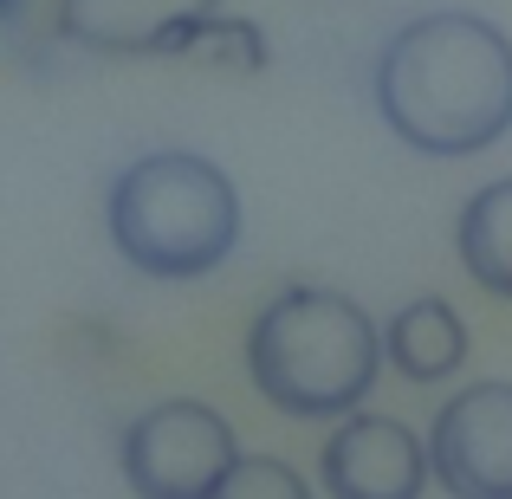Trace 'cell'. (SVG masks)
Here are the masks:
<instances>
[{"label": "cell", "instance_id": "cell-1", "mask_svg": "<svg viewBox=\"0 0 512 499\" xmlns=\"http://www.w3.org/2000/svg\"><path fill=\"white\" fill-rule=\"evenodd\" d=\"M376 111L422 156H480L512 130V39L480 13H422L376 52Z\"/></svg>", "mask_w": 512, "mask_h": 499}, {"label": "cell", "instance_id": "cell-8", "mask_svg": "<svg viewBox=\"0 0 512 499\" xmlns=\"http://www.w3.org/2000/svg\"><path fill=\"white\" fill-rule=\"evenodd\" d=\"M383 363H396V376L409 383H448L467 363V325L448 299H409L383 325Z\"/></svg>", "mask_w": 512, "mask_h": 499}, {"label": "cell", "instance_id": "cell-3", "mask_svg": "<svg viewBox=\"0 0 512 499\" xmlns=\"http://www.w3.org/2000/svg\"><path fill=\"white\" fill-rule=\"evenodd\" d=\"M104 227L124 266L163 286L208 279L240 247V195L221 163L195 150H150L104 188Z\"/></svg>", "mask_w": 512, "mask_h": 499}, {"label": "cell", "instance_id": "cell-10", "mask_svg": "<svg viewBox=\"0 0 512 499\" xmlns=\"http://www.w3.org/2000/svg\"><path fill=\"white\" fill-rule=\"evenodd\" d=\"M208 499H312V487H305V474L292 461H279V454H240Z\"/></svg>", "mask_w": 512, "mask_h": 499}, {"label": "cell", "instance_id": "cell-7", "mask_svg": "<svg viewBox=\"0 0 512 499\" xmlns=\"http://www.w3.org/2000/svg\"><path fill=\"white\" fill-rule=\"evenodd\" d=\"M221 0H59L52 26L85 52H182Z\"/></svg>", "mask_w": 512, "mask_h": 499}, {"label": "cell", "instance_id": "cell-11", "mask_svg": "<svg viewBox=\"0 0 512 499\" xmlns=\"http://www.w3.org/2000/svg\"><path fill=\"white\" fill-rule=\"evenodd\" d=\"M26 7H33V0H0V26H13V20H20Z\"/></svg>", "mask_w": 512, "mask_h": 499}, {"label": "cell", "instance_id": "cell-5", "mask_svg": "<svg viewBox=\"0 0 512 499\" xmlns=\"http://www.w3.org/2000/svg\"><path fill=\"white\" fill-rule=\"evenodd\" d=\"M428 474L448 499H512V383H474L428 422Z\"/></svg>", "mask_w": 512, "mask_h": 499}, {"label": "cell", "instance_id": "cell-2", "mask_svg": "<svg viewBox=\"0 0 512 499\" xmlns=\"http://www.w3.org/2000/svg\"><path fill=\"white\" fill-rule=\"evenodd\" d=\"M247 376L292 422H344L383 376V331L331 286H286L247 325Z\"/></svg>", "mask_w": 512, "mask_h": 499}, {"label": "cell", "instance_id": "cell-9", "mask_svg": "<svg viewBox=\"0 0 512 499\" xmlns=\"http://www.w3.org/2000/svg\"><path fill=\"white\" fill-rule=\"evenodd\" d=\"M454 253L480 292L512 299V175L467 195L461 221H454Z\"/></svg>", "mask_w": 512, "mask_h": 499}, {"label": "cell", "instance_id": "cell-6", "mask_svg": "<svg viewBox=\"0 0 512 499\" xmlns=\"http://www.w3.org/2000/svg\"><path fill=\"white\" fill-rule=\"evenodd\" d=\"M428 441L396 415H344L318 448L325 499H422L428 487Z\"/></svg>", "mask_w": 512, "mask_h": 499}, {"label": "cell", "instance_id": "cell-4", "mask_svg": "<svg viewBox=\"0 0 512 499\" xmlns=\"http://www.w3.org/2000/svg\"><path fill=\"white\" fill-rule=\"evenodd\" d=\"M234 461H240L234 422L195 396L150 402L117 435V467H124V487L137 499H208Z\"/></svg>", "mask_w": 512, "mask_h": 499}]
</instances>
